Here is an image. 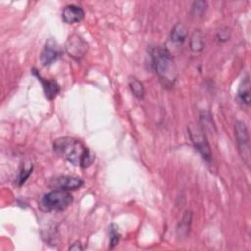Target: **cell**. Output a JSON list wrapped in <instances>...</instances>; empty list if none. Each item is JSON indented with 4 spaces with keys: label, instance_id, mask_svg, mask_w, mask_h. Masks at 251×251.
<instances>
[{
    "label": "cell",
    "instance_id": "1",
    "mask_svg": "<svg viewBox=\"0 0 251 251\" xmlns=\"http://www.w3.org/2000/svg\"><path fill=\"white\" fill-rule=\"evenodd\" d=\"M53 150L59 157L80 168L89 167L95 160V155L81 141L70 136L54 140Z\"/></svg>",
    "mask_w": 251,
    "mask_h": 251
},
{
    "label": "cell",
    "instance_id": "2",
    "mask_svg": "<svg viewBox=\"0 0 251 251\" xmlns=\"http://www.w3.org/2000/svg\"><path fill=\"white\" fill-rule=\"evenodd\" d=\"M151 66L159 77L160 82L166 88L173 87L177 78L176 68L171 52L163 46H151L149 48Z\"/></svg>",
    "mask_w": 251,
    "mask_h": 251
},
{
    "label": "cell",
    "instance_id": "3",
    "mask_svg": "<svg viewBox=\"0 0 251 251\" xmlns=\"http://www.w3.org/2000/svg\"><path fill=\"white\" fill-rule=\"evenodd\" d=\"M73 196L69 191L54 189L44 194L39 201V208L45 213L66 210L73 203Z\"/></svg>",
    "mask_w": 251,
    "mask_h": 251
},
{
    "label": "cell",
    "instance_id": "4",
    "mask_svg": "<svg viewBox=\"0 0 251 251\" xmlns=\"http://www.w3.org/2000/svg\"><path fill=\"white\" fill-rule=\"evenodd\" d=\"M234 136L238 147V152L243 162L250 164V138L247 126L242 121H237L234 125Z\"/></svg>",
    "mask_w": 251,
    "mask_h": 251
},
{
    "label": "cell",
    "instance_id": "5",
    "mask_svg": "<svg viewBox=\"0 0 251 251\" xmlns=\"http://www.w3.org/2000/svg\"><path fill=\"white\" fill-rule=\"evenodd\" d=\"M188 133L195 149L200 153L206 162H210L212 157L211 148L203 129L195 125H190L188 126Z\"/></svg>",
    "mask_w": 251,
    "mask_h": 251
},
{
    "label": "cell",
    "instance_id": "6",
    "mask_svg": "<svg viewBox=\"0 0 251 251\" xmlns=\"http://www.w3.org/2000/svg\"><path fill=\"white\" fill-rule=\"evenodd\" d=\"M65 50L70 57L75 61H79L86 54L88 44L80 35L74 33L68 37L65 43Z\"/></svg>",
    "mask_w": 251,
    "mask_h": 251
},
{
    "label": "cell",
    "instance_id": "7",
    "mask_svg": "<svg viewBox=\"0 0 251 251\" xmlns=\"http://www.w3.org/2000/svg\"><path fill=\"white\" fill-rule=\"evenodd\" d=\"M62 55V49L58 42L53 38L46 40L40 53V62L43 66H50L55 63Z\"/></svg>",
    "mask_w": 251,
    "mask_h": 251
},
{
    "label": "cell",
    "instance_id": "8",
    "mask_svg": "<svg viewBox=\"0 0 251 251\" xmlns=\"http://www.w3.org/2000/svg\"><path fill=\"white\" fill-rule=\"evenodd\" d=\"M82 185L83 180L74 176H60L54 179L52 184V186L55 187V189H61L66 191L79 189Z\"/></svg>",
    "mask_w": 251,
    "mask_h": 251
},
{
    "label": "cell",
    "instance_id": "9",
    "mask_svg": "<svg viewBox=\"0 0 251 251\" xmlns=\"http://www.w3.org/2000/svg\"><path fill=\"white\" fill-rule=\"evenodd\" d=\"M83 18H84L83 9L75 4H70L65 6L62 11V20L64 23L69 25L79 23Z\"/></svg>",
    "mask_w": 251,
    "mask_h": 251
},
{
    "label": "cell",
    "instance_id": "10",
    "mask_svg": "<svg viewBox=\"0 0 251 251\" xmlns=\"http://www.w3.org/2000/svg\"><path fill=\"white\" fill-rule=\"evenodd\" d=\"M32 74L35 75L37 76L38 80L41 81L42 87H43V90H44L45 97H46L48 100H53V99L57 96V94L59 93V91H60V86H59V84L57 83V81L54 80V79H46V78H43L35 69L32 70Z\"/></svg>",
    "mask_w": 251,
    "mask_h": 251
},
{
    "label": "cell",
    "instance_id": "11",
    "mask_svg": "<svg viewBox=\"0 0 251 251\" xmlns=\"http://www.w3.org/2000/svg\"><path fill=\"white\" fill-rule=\"evenodd\" d=\"M237 99L238 101L245 105L249 106L250 104V78L249 75H246V76L242 79L241 83L238 86L237 89Z\"/></svg>",
    "mask_w": 251,
    "mask_h": 251
},
{
    "label": "cell",
    "instance_id": "12",
    "mask_svg": "<svg viewBox=\"0 0 251 251\" xmlns=\"http://www.w3.org/2000/svg\"><path fill=\"white\" fill-rule=\"evenodd\" d=\"M188 35V30L186 26L182 23H177L176 24L171 31L170 38L171 41L174 42L175 44H182Z\"/></svg>",
    "mask_w": 251,
    "mask_h": 251
},
{
    "label": "cell",
    "instance_id": "13",
    "mask_svg": "<svg viewBox=\"0 0 251 251\" xmlns=\"http://www.w3.org/2000/svg\"><path fill=\"white\" fill-rule=\"evenodd\" d=\"M189 47L192 52H201L204 48V35L200 29H195L189 39Z\"/></svg>",
    "mask_w": 251,
    "mask_h": 251
},
{
    "label": "cell",
    "instance_id": "14",
    "mask_svg": "<svg viewBox=\"0 0 251 251\" xmlns=\"http://www.w3.org/2000/svg\"><path fill=\"white\" fill-rule=\"evenodd\" d=\"M127 83H128V87H129L132 95L135 98L142 99L144 97L145 88H144L143 83L138 78H136L135 76H129Z\"/></svg>",
    "mask_w": 251,
    "mask_h": 251
},
{
    "label": "cell",
    "instance_id": "15",
    "mask_svg": "<svg viewBox=\"0 0 251 251\" xmlns=\"http://www.w3.org/2000/svg\"><path fill=\"white\" fill-rule=\"evenodd\" d=\"M32 170H33V165H32V163H30V162H25V163L21 166V169H20V171H19V173H18V176H17V177H16V183H17L19 186L23 185V184L26 181V179L29 177V176H30V174H31V172H32Z\"/></svg>",
    "mask_w": 251,
    "mask_h": 251
},
{
    "label": "cell",
    "instance_id": "16",
    "mask_svg": "<svg viewBox=\"0 0 251 251\" xmlns=\"http://www.w3.org/2000/svg\"><path fill=\"white\" fill-rule=\"evenodd\" d=\"M109 234H110V244L109 248H114L120 241L121 233L119 230V226L116 224H111L109 226Z\"/></svg>",
    "mask_w": 251,
    "mask_h": 251
},
{
    "label": "cell",
    "instance_id": "17",
    "mask_svg": "<svg viewBox=\"0 0 251 251\" xmlns=\"http://www.w3.org/2000/svg\"><path fill=\"white\" fill-rule=\"evenodd\" d=\"M207 10V2L206 1H195L192 3L190 8V14L195 17H201L205 14Z\"/></svg>",
    "mask_w": 251,
    "mask_h": 251
},
{
    "label": "cell",
    "instance_id": "18",
    "mask_svg": "<svg viewBox=\"0 0 251 251\" xmlns=\"http://www.w3.org/2000/svg\"><path fill=\"white\" fill-rule=\"evenodd\" d=\"M230 35H231V31L227 26L220 27L216 32V37L220 42H226L227 40H229Z\"/></svg>",
    "mask_w": 251,
    "mask_h": 251
},
{
    "label": "cell",
    "instance_id": "19",
    "mask_svg": "<svg viewBox=\"0 0 251 251\" xmlns=\"http://www.w3.org/2000/svg\"><path fill=\"white\" fill-rule=\"evenodd\" d=\"M82 249H83V247L81 246V243L79 241L75 242L73 245H71L69 247V250H76V251H78V250H82Z\"/></svg>",
    "mask_w": 251,
    "mask_h": 251
}]
</instances>
